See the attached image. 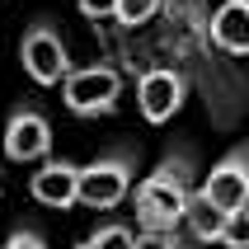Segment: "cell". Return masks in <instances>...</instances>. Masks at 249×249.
Masks as SVG:
<instances>
[{
	"instance_id": "obj_1",
	"label": "cell",
	"mask_w": 249,
	"mask_h": 249,
	"mask_svg": "<svg viewBox=\"0 0 249 249\" xmlns=\"http://www.w3.org/2000/svg\"><path fill=\"white\" fill-rule=\"evenodd\" d=\"M193 174H197L193 151L179 146V151H169L165 160L137 183L132 207H137V226L141 231H179L183 207H188V197H193Z\"/></svg>"
},
{
	"instance_id": "obj_2",
	"label": "cell",
	"mask_w": 249,
	"mask_h": 249,
	"mask_svg": "<svg viewBox=\"0 0 249 249\" xmlns=\"http://www.w3.org/2000/svg\"><path fill=\"white\" fill-rule=\"evenodd\" d=\"M132 179H137V146H113V151L94 155L89 165H80L75 202L89 212H113L132 193Z\"/></svg>"
},
{
	"instance_id": "obj_3",
	"label": "cell",
	"mask_w": 249,
	"mask_h": 249,
	"mask_svg": "<svg viewBox=\"0 0 249 249\" xmlns=\"http://www.w3.org/2000/svg\"><path fill=\"white\" fill-rule=\"evenodd\" d=\"M61 99L75 118H108L123 99V75L104 61L94 66H71L66 80H61Z\"/></svg>"
},
{
	"instance_id": "obj_4",
	"label": "cell",
	"mask_w": 249,
	"mask_h": 249,
	"mask_svg": "<svg viewBox=\"0 0 249 249\" xmlns=\"http://www.w3.org/2000/svg\"><path fill=\"white\" fill-rule=\"evenodd\" d=\"M19 61H24L33 85H42V89L61 85L66 71H71V47H66V38H61V28H56L52 19L28 24L24 38H19Z\"/></svg>"
},
{
	"instance_id": "obj_5",
	"label": "cell",
	"mask_w": 249,
	"mask_h": 249,
	"mask_svg": "<svg viewBox=\"0 0 249 249\" xmlns=\"http://www.w3.org/2000/svg\"><path fill=\"white\" fill-rule=\"evenodd\" d=\"M5 155L14 165H38L52 155V123L38 104H14L10 118H5V137H0Z\"/></svg>"
},
{
	"instance_id": "obj_6",
	"label": "cell",
	"mask_w": 249,
	"mask_h": 249,
	"mask_svg": "<svg viewBox=\"0 0 249 249\" xmlns=\"http://www.w3.org/2000/svg\"><path fill=\"white\" fill-rule=\"evenodd\" d=\"M188 99V75L179 66H146L137 80V108L151 127H165Z\"/></svg>"
},
{
	"instance_id": "obj_7",
	"label": "cell",
	"mask_w": 249,
	"mask_h": 249,
	"mask_svg": "<svg viewBox=\"0 0 249 249\" xmlns=\"http://www.w3.org/2000/svg\"><path fill=\"white\" fill-rule=\"evenodd\" d=\"M197 193L207 197L212 207H221V212L249 207V141H240L235 151H226L221 160L212 165V174L202 179Z\"/></svg>"
},
{
	"instance_id": "obj_8",
	"label": "cell",
	"mask_w": 249,
	"mask_h": 249,
	"mask_svg": "<svg viewBox=\"0 0 249 249\" xmlns=\"http://www.w3.org/2000/svg\"><path fill=\"white\" fill-rule=\"evenodd\" d=\"M75 188H80V165H75V160H56V155H47V160H38V169L28 174V193H33V202H42V207H52V212L75 207Z\"/></svg>"
},
{
	"instance_id": "obj_9",
	"label": "cell",
	"mask_w": 249,
	"mask_h": 249,
	"mask_svg": "<svg viewBox=\"0 0 249 249\" xmlns=\"http://www.w3.org/2000/svg\"><path fill=\"white\" fill-rule=\"evenodd\" d=\"M212 42L226 56H249V0H226L212 14Z\"/></svg>"
},
{
	"instance_id": "obj_10",
	"label": "cell",
	"mask_w": 249,
	"mask_h": 249,
	"mask_svg": "<svg viewBox=\"0 0 249 249\" xmlns=\"http://www.w3.org/2000/svg\"><path fill=\"white\" fill-rule=\"evenodd\" d=\"M179 226H188V235H193L197 245H216V240H221V226H226V212L212 207L207 197L193 188V197H188V207H183V221H179Z\"/></svg>"
},
{
	"instance_id": "obj_11",
	"label": "cell",
	"mask_w": 249,
	"mask_h": 249,
	"mask_svg": "<svg viewBox=\"0 0 249 249\" xmlns=\"http://www.w3.org/2000/svg\"><path fill=\"white\" fill-rule=\"evenodd\" d=\"M80 249H137V235H132V226H123V221H104L94 235H85Z\"/></svg>"
},
{
	"instance_id": "obj_12",
	"label": "cell",
	"mask_w": 249,
	"mask_h": 249,
	"mask_svg": "<svg viewBox=\"0 0 249 249\" xmlns=\"http://www.w3.org/2000/svg\"><path fill=\"white\" fill-rule=\"evenodd\" d=\"M160 10H165V0H118L113 5V19L123 28H141V24H151Z\"/></svg>"
},
{
	"instance_id": "obj_13",
	"label": "cell",
	"mask_w": 249,
	"mask_h": 249,
	"mask_svg": "<svg viewBox=\"0 0 249 249\" xmlns=\"http://www.w3.org/2000/svg\"><path fill=\"white\" fill-rule=\"evenodd\" d=\"M216 245H226V249H249V207L226 212V226H221V240H216Z\"/></svg>"
},
{
	"instance_id": "obj_14",
	"label": "cell",
	"mask_w": 249,
	"mask_h": 249,
	"mask_svg": "<svg viewBox=\"0 0 249 249\" xmlns=\"http://www.w3.org/2000/svg\"><path fill=\"white\" fill-rule=\"evenodd\" d=\"M137 249H183V240H179V231H141Z\"/></svg>"
},
{
	"instance_id": "obj_15",
	"label": "cell",
	"mask_w": 249,
	"mask_h": 249,
	"mask_svg": "<svg viewBox=\"0 0 249 249\" xmlns=\"http://www.w3.org/2000/svg\"><path fill=\"white\" fill-rule=\"evenodd\" d=\"M5 249H47V240H42L33 226H14L10 240H5Z\"/></svg>"
},
{
	"instance_id": "obj_16",
	"label": "cell",
	"mask_w": 249,
	"mask_h": 249,
	"mask_svg": "<svg viewBox=\"0 0 249 249\" xmlns=\"http://www.w3.org/2000/svg\"><path fill=\"white\" fill-rule=\"evenodd\" d=\"M75 5H80V14L89 24H104V19H113V5L118 0H75Z\"/></svg>"
},
{
	"instance_id": "obj_17",
	"label": "cell",
	"mask_w": 249,
	"mask_h": 249,
	"mask_svg": "<svg viewBox=\"0 0 249 249\" xmlns=\"http://www.w3.org/2000/svg\"><path fill=\"white\" fill-rule=\"evenodd\" d=\"M0 188H5V179H0Z\"/></svg>"
},
{
	"instance_id": "obj_18",
	"label": "cell",
	"mask_w": 249,
	"mask_h": 249,
	"mask_svg": "<svg viewBox=\"0 0 249 249\" xmlns=\"http://www.w3.org/2000/svg\"><path fill=\"white\" fill-rule=\"evenodd\" d=\"M0 249H5V245H0Z\"/></svg>"
}]
</instances>
